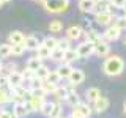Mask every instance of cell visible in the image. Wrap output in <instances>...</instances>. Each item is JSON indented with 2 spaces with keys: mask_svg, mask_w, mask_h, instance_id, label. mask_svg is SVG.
<instances>
[{
  "mask_svg": "<svg viewBox=\"0 0 126 118\" xmlns=\"http://www.w3.org/2000/svg\"><path fill=\"white\" fill-rule=\"evenodd\" d=\"M57 49L63 50V52L69 50V49H71V41H69L68 38H60V39H57Z\"/></svg>",
  "mask_w": 126,
  "mask_h": 118,
  "instance_id": "27",
  "label": "cell"
},
{
  "mask_svg": "<svg viewBox=\"0 0 126 118\" xmlns=\"http://www.w3.org/2000/svg\"><path fill=\"white\" fill-rule=\"evenodd\" d=\"M35 52H36V54H35V57H38L41 61H44V60H49V58H50V50H49V49H46V47L43 46V44L39 46L38 49L35 50Z\"/></svg>",
  "mask_w": 126,
  "mask_h": 118,
  "instance_id": "22",
  "label": "cell"
},
{
  "mask_svg": "<svg viewBox=\"0 0 126 118\" xmlns=\"http://www.w3.org/2000/svg\"><path fill=\"white\" fill-rule=\"evenodd\" d=\"M63 58H65V52L60 50V49H54L52 52H50V60L55 61V63H58V61L63 63Z\"/></svg>",
  "mask_w": 126,
  "mask_h": 118,
  "instance_id": "28",
  "label": "cell"
},
{
  "mask_svg": "<svg viewBox=\"0 0 126 118\" xmlns=\"http://www.w3.org/2000/svg\"><path fill=\"white\" fill-rule=\"evenodd\" d=\"M43 66V61L39 60L38 57H30L29 60L25 63V68H29L30 71H33V73H36V71Z\"/></svg>",
  "mask_w": 126,
  "mask_h": 118,
  "instance_id": "18",
  "label": "cell"
},
{
  "mask_svg": "<svg viewBox=\"0 0 126 118\" xmlns=\"http://www.w3.org/2000/svg\"><path fill=\"white\" fill-rule=\"evenodd\" d=\"M84 80H85L84 71H82V69H77V68L73 69V73H71V76H69V79H68V82H69V84H73L74 87H76V85H80Z\"/></svg>",
  "mask_w": 126,
  "mask_h": 118,
  "instance_id": "11",
  "label": "cell"
},
{
  "mask_svg": "<svg viewBox=\"0 0 126 118\" xmlns=\"http://www.w3.org/2000/svg\"><path fill=\"white\" fill-rule=\"evenodd\" d=\"M21 76H22V79H24V82H30L32 80V79H33L35 77V73H33V71H30L29 68H24L22 71H21Z\"/></svg>",
  "mask_w": 126,
  "mask_h": 118,
  "instance_id": "35",
  "label": "cell"
},
{
  "mask_svg": "<svg viewBox=\"0 0 126 118\" xmlns=\"http://www.w3.org/2000/svg\"><path fill=\"white\" fill-rule=\"evenodd\" d=\"M8 82H10L11 90L21 87V85L24 84V79H22V76H21V71H16V73L10 74V76H8Z\"/></svg>",
  "mask_w": 126,
  "mask_h": 118,
  "instance_id": "15",
  "label": "cell"
},
{
  "mask_svg": "<svg viewBox=\"0 0 126 118\" xmlns=\"http://www.w3.org/2000/svg\"><path fill=\"white\" fill-rule=\"evenodd\" d=\"M11 55V46L8 44H0V60L2 58H8Z\"/></svg>",
  "mask_w": 126,
  "mask_h": 118,
  "instance_id": "32",
  "label": "cell"
},
{
  "mask_svg": "<svg viewBox=\"0 0 126 118\" xmlns=\"http://www.w3.org/2000/svg\"><path fill=\"white\" fill-rule=\"evenodd\" d=\"M24 52H25V47H24V44L11 46V55H14V57H21Z\"/></svg>",
  "mask_w": 126,
  "mask_h": 118,
  "instance_id": "34",
  "label": "cell"
},
{
  "mask_svg": "<svg viewBox=\"0 0 126 118\" xmlns=\"http://www.w3.org/2000/svg\"><path fill=\"white\" fill-rule=\"evenodd\" d=\"M10 101L13 102V104H24L25 102V99H24L22 96H19L17 93H14V91H10Z\"/></svg>",
  "mask_w": 126,
  "mask_h": 118,
  "instance_id": "33",
  "label": "cell"
},
{
  "mask_svg": "<svg viewBox=\"0 0 126 118\" xmlns=\"http://www.w3.org/2000/svg\"><path fill=\"white\" fill-rule=\"evenodd\" d=\"M65 102L73 109V107H76V105H79L82 101H80V96H79L77 91H69L68 96H66V99H65Z\"/></svg>",
  "mask_w": 126,
  "mask_h": 118,
  "instance_id": "17",
  "label": "cell"
},
{
  "mask_svg": "<svg viewBox=\"0 0 126 118\" xmlns=\"http://www.w3.org/2000/svg\"><path fill=\"white\" fill-rule=\"evenodd\" d=\"M5 3H6V2H3V0H0V8H2L3 5H5Z\"/></svg>",
  "mask_w": 126,
  "mask_h": 118,
  "instance_id": "41",
  "label": "cell"
},
{
  "mask_svg": "<svg viewBox=\"0 0 126 118\" xmlns=\"http://www.w3.org/2000/svg\"><path fill=\"white\" fill-rule=\"evenodd\" d=\"M3 65H5V63H3L2 60H0V73H2V71H3Z\"/></svg>",
  "mask_w": 126,
  "mask_h": 118,
  "instance_id": "40",
  "label": "cell"
},
{
  "mask_svg": "<svg viewBox=\"0 0 126 118\" xmlns=\"http://www.w3.org/2000/svg\"><path fill=\"white\" fill-rule=\"evenodd\" d=\"M125 69V60L120 57V55H110L104 60L102 63V73L106 76H120Z\"/></svg>",
  "mask_w": 126,
  "mask_h": 118,
  "instance_id": "1",
  "label": "cell"
},
{
  "mask_svg": "<svg viewBox=\"0 0 126 118\" xmlns=\"http://www.w3.org/2000/svg\"><path fill=\"white\" fill-rule=\"evenodd\" d=\"M0 118H16L13 112L10 110H5V109H0Z\"/></svg>",
  "mask_w": 126,
  "mask_h": 118,
  "instance_id": "39",
  "label": "cell"
},
{
  "mask_svg": "<svg viewBox=\"0 0 126 118\" xmlns=\"http://www.w3.org/2000/svg\"><path fill=\"white\" fill-rule=\"evenodd\" d=\"M107 109H109V99L106 96H101L98 101H94L92 104V110L96 112V113H102V112H106Z\"/></svg>",
  "mask_w": 126,
  "mask_h": 118,
  "instance_id": "10",
  "label": "cell"
},
{
  "mask_svg": "<svg viewBox=\"0 0 126 118\" xmlns=\"http://www.w3.org/2000/svg\"><path fill=\"white\" fill-rule=\"evenodd\" d=\"M123 112L126 113V101H125V105H123Z\"/></svg>",
  "mask_w": 126,
  "mask_h": 118,
  "instance_id": "42",
  "label": "cell"
},
{
  "mask_svg": "<svg viewBox=\"0 0 126 118\" xmlns=\"http://www.w3.org/2000/svg\"><path fill=\"white\" fill-rule=\"evenodd\" d=\"M8 88H11L10 82H8V77H5V76L0 74V90H5V91H6Z\"/></svg>",
  "mask_w": 126,
  "mask_h": 118,
  "instance_id": "38",
  "label": "cell"
},
{
  "mask_svg": "<svg viewBox=\"0 0 126 118\" xmlns=\"http://www.w3.org/2000/svg\"><path fill=\"white\" fill-rule=\"evenodd\" d=\"M110 46L109 43H106L104 39L102 41H98L96 44H94V54H96V57H101V58H107L110 57Z\"/></svg>",
  "mask_w": 126,
  "mask_h": 118,
  "instance_id": "6",
  "label": "cell"
},
{
  "mask_svg": "<svg viewBox=\"0 0 126 118\" xmlns=\"http://www.w3.org/2000/svg\"><path fill=\"white\" fill-rule=\"evenodd\" d=\"M13 113H14L16 118H24V117L29 115V110H27V107H25V102H24V104L13 105Z\"/></svg>",
  "mask_w": 126,
  "mask_h": 118,
  "instance_id": "21",
  "label": "cell"
},
{
  "mask_svg": "<svg viewBox=\"0 0 126 118\" xmlns=\"http://www.w3.org/2000/svg\"><path fill=\"white\" fill-rule=\"evenodd\" d=\"M24 39H25V35L19 30H14L8 35V44L10 46H19V44H24Z\"/></svg>",
  "mask_w": 126,
  "mask_h": 118,
  "instance_id": "9",
  "label": "cell"
},
{
  "mask_svg": "<svg viewBox=\"0 0 126 118\" xmlns=\"http://www.w3.org/2000/svg\"><path fill=\"white\" fill-rule=\"evenodd\" d=\"M76 50H77L79 58H87V57H90V55L94 54V44L90 43V41H82V43H79Z\"/></svg>",
  "mask_w": 126,
  "mask_h": 118,
  "instance_id": "4",
  "label": "cell"
},
{
  "mask_svg": "<svg viewBox=\"0 0 126 118\" xmlns=\"http://www.w3.org/2000/svg\"><path fill=\"white\" fill-rule=\"evenodd\" d=\"M73 112H71V115H74L76 118H90V115H92V105L88 104V102H80L79 105H76V107L71 109Z\"/></svg>",
  "mask_w": 126,
  "mask_h": 118,
  "instance_id": "3",
  "label": "cell"
},
{
  "mask_svg": "<svg viewBox=\"0 0 126 118\" xmlns=\"http://www.w3.org/2000/svg\"><path fill=\"white\" fill-rule=\"evenodd\" d=\"M41 5L44 6V10L47 13L55 14V13H65L69 8V2H66V0H55V2H43Z\"/></svg>",
  "mask_w": 126,
  "mask_h": 118,
  "instance_id": "2",
  "label": "cell"
},
{
  "mask_svg": "<svg viewBox=\"0 0 126 118\" xmlns=\"http://www.w3.org/2000/svg\"><path fill=\"white\" fill-rule=\"evenodd\" d=\"M110 10H112V5H110V2H107V0L94 2V10H93V13H94V14H101V13H110Z\"/></svg>",
  "mask_w": 126,
  "mask_h": 118,
  "instance_id": "13",
  "label": "cell"
},
{
  "mask_svg": "<svg viewBox=\"0 0 126 118\" xmlns=\"http://www.w3.org/2000/svg\"><path fill=\"white\" fill-rule=\"evenodd\" d=\"M41 44L44 46L46 49H49L50 52H52L54 49H57V38H54V36H46L44 39H43Z\"/></svg>",
  "mask_w": 126,
  "mask_h": 118,
  "instance_id": "23",
  "label": "cell"
},
{
  "mask_svg": "<svg viewBox=\"0 0 126 118\" xmlns=\"http://www.w3.org/2000/svg\"><path fill=\"white\" fill-rule=\"evenodd\" d=\"M76 60H79V55H77L76 47L65 52V58H63V63H65V65H71V63H74Z\"/></svg>",
  "mask_w": 126,
  "mask_h": 118,
  "instance_id": "20",
  "label": "cell"
},
{
  "mask_svg": "<svg viewBox=\"0 0 126 118\" xmlns=\"http://www.w3.org/2000/svg\"><path fill=\"white\" fill-rule=\"evenodd\" d=\"M62 104L60 102H54V109H52V113H50V118H57V117H62L60 113H62Z\"/></svg>",
  "mask_w": 126,
  "mask_h": 118,
  "instance_id": "36",
  "label": "cell"
},
{
  "mask_svg": "<svg viewBox=\"0 0 126 118\" xmlns=\"http://www.w3.org/2000/svg\"><path fill=\"white\" fill-rule=\"evenodd\" d=\"M79 10L82 11V13H93L94 10V2L93 0H80V2L77 3Z\"/></svg>",
  "mask_w": 126,
  "mask_h": 118,
  "instance_id": "19",
  "label": "cell"
},
{
  "mask_svg": "<svg viewBox=\"0 0 126 118\" xmlns=\"http://www.w3.org/2000/svg\"><path fill=\"white\" fill-rule=\"evenodd\" d=\"M101 96H102V94H101V90L96 88V87H90V88L85 91V99L88 101V102H92V104H93L94 101H98Z\"/></svg>",
  "mask_w": 126,
  "mask_h": 118,
  "instance_id": "16",
  "label": "cell"
},
{
  "mask_svg": "<svg viewBox=\"0 0 126 118\" xmlns=\"http://www.w3.org/2000/svg\"><path fill=\"white\" fill-rule=\"evenodd\" d=\"M57 118H65V117H57Z\"/></svg>",
  "mask_w": 126,
  "mask_h": 118,
  "instance_id": "45",
  "label": "cell"
},
{
  "mask_svg": "<svg viewBox=\"0 0 126 118\" xmlns=\"http://www.w3.org/2000/svg\"><path fill=\"white\" fill-rule=\"evenodd\" d=\"M82 35H84V30H82L80 25H69L68 30H66V38L69 41H77V39L82 38Z\"/></svg>",
  "mask_w": 126,
  "mask_h": 118,
  "instance_id": "8",
  "label": "cell"
},
{
  "mask_svg": "<svg viewBox=\"0 0 126 118\" xmlns=\"http://www.w3.org/2000/svg\"><path fill=\"white\" fill-rule=\"evenodd\" d=\"M46 82H49V84H52V85H60L62 79H60V76L57 74V71H50L49 76L46 77Z\"/></svg>",
  "mask_w": 126,
  "mask_h": 118,
  "instance_id": "29",
  "label": "cell"
},
{
  "mask_svg": "<svg viewBox=\"0 0 126 118\" xmlns=\"http://www.w3.org/2000/svg\"><path fill=\"white\" fill-rule=\"evenodd\" d=\"M115 17H117V16L113 14V13H101V14H94V21L99 24V25H106V27L112 25L113 21H115Z\"/></svg>",
  "mask_w": 126,
  "mask_h": 118,
  "instance_id": "7",
  "label": "cell"
},
{
  "mask_svg": "<svg viewBox=\"0 0 126 118\" xmlns=\"http://www.w3.org/2000/svg\"><path fill=\"white\" fill-rule=\"evenodd\" d=\"M123 43H125V46H126V35H125V38H123Z\"/></svg>",
  "mask_w": 126,
  "mask_h": 118,
  "instance_id": "44",
  "label": "cell"
},
{
  "mask_svg": "<svg viewBox=\"0 0 126 118\" xmlns=\"http://www.w3.org/2000/svg\"><path fill=\"white\" fill-rule=\"evenodd\" d=\"M49 30H50V33H60L63 30V24L58 19H54V21L49 22Z\"/></svg>",
  "mask_w": 126,
  "mask_h": 118,
  "instance_id": "26",
  "label": "cell"
},
{
  "mask_svg": "<svg viewBox=\"0 0 126 118\" xmlns=\"http://www.w3.org/2000/svg\"><path fill=\"white\" fill-rule=\"evenodd\" d=\"M66 118H76V117H74V115H68V117H66Z\"/></svg>",
  "mask_w": 126,
  "mask_h": 118,
  "instance_id": "43",
  "label": "cell"
},
{
  "mask_svg": "<svg viewBox=\"0 0 126 118\" xmlns=\"http://www.w3.org/2000/svg\"><path fill=\"white\" fill-rule=\"evenodd\" d=\"M121 29H118L115 25H109L106 27L104 33H102V39H104L106 43H110V41H117V39H120L121 36Z\"/></svg>",
  "mask_w": 126,
  "mask_h": 118,
  "instance_id": "5",
  "label": "cell"
},
{
  "mask_svg": "<svg viewBox=\"0 0 126 118\" xmlns=\"http://www.w3.org/2000/svg\"><path fill=\"white\" fill-rule=\"evenodd\" d=\"M57 87L58 85H52V84H49V82H46L44 80V84H43V88H41V91L46 94H54L55 93V90H57Z\"/></svg>",
  "mask_w": 126,
  "mask_h": 118,
  "instance_id": "30",
  "label": "cell"
},
{
  "mask_svg": "<svg viewBox=\"0 0 126 118\" xmlns=\"http://www.w3.org/2000/svg\"><path fill=\"white\" fill-rule=\"evenodd\" d=\"M39 46H41V41H39L35 35H29V36H25V39H24V47H25V50H36Z\"/></svg>",
  "mask_w": 126,
  "mask_h": 118,
  "instance_id": "12",
  "label": "cell"
},
{
  "mask_svg": "<svg viewBox=\"0 0 126 118\" xmlns=\"http://www.w3.org/2000/svg\"><path fill=\"white\" fill-rule=\"evenodd\" d=\"M10 102V93L5 91V90H0V105Z\"/></svg>",
  "mask_w": 126,
  "mask_h": 118,
  "instance_id": "37",
  "label": "cell"
},
{
  "mask_svg": "<svg viewBox=\"0 0 126 118\" xmlns=\"http://www.w3.org/2000/svg\"><path fill=\"white\" fill-rule=\"evenodd\" d=\"M49 73H50V69L47 68L46 65H43L41 68H39V69L36 71V73H35V76H36L38 79H41V80H46V77L49 76Z\"/></svg>",
  "mask_w": 126,
  "mask_h": 118,
  "instance_id": "31",
  "label": "cell"
},
{
  "mask_svg": "<svg viewBox=\"0 0 126 118\" xmlns=\"http://www.w3.org/2000/svg\"><path fill=\"white\" fill-rule=\"evenodd\" d=\"M73 69H74V68H73L71 65H65V63H62V65L58 66L55 71H57V74L60 76L62 80H68L69 76H71V73H73Z\"/></svg>",
  "mask_w": 126,
  "mask_h": 118,
  "instance_id": "14",
  "label": "cell"
},
{
  "mask_svg": "<svg viewBox=\"0 0 126 118\" xmlns=\"http://www.w3.org/2000/svg\"><path fill=\"white\" fill-rule=\"evenodd\" d=\"M52 109H54V102H52V101H46L44 104H43L41 110H39V113H41V115H44V117H49V118H50Z\"/></svg>",
  "mask_w": 126,
  "mask_h": 118,
  "instance_id": "25",
  "label": "cell"
},
{
  "mask_svg": "<svg viewBox=\"0 0 126 118\" xmlns=\"http://www.w3.org/2000/svg\"><path fill=\"white\" fill-rule=\"evenodd\" d=\"M54 94H55V98H57V101H58V102H60V101H65V99H66V96H68V90L65 88V85H58Z\"/></svg>",
  "mask_w": 126,
  "mask_h": 118,
  "instance_id": "24",
  "label": "cell"
}]
</instances>
